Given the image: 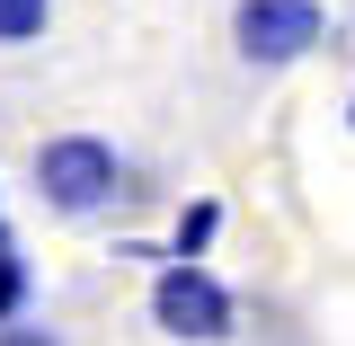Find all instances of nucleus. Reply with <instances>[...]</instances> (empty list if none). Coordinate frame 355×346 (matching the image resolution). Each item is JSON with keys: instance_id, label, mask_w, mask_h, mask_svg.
<instances>
[{"instance_id": "f257e3e1", "label": "nucleus", "mask_w": 355, "mask_h": 346, "mask_svg": "<svg viewBox=\"0 0 355 346\" xmlns=\"http://www.w3.org/2000/svg\"><path fill=\"white\" fill-rule=\"evenodd\" d=\"M36 196L62 222H98L133 196V169L107 133H53V142H36Z\"/></svg>"}, {"instance_id": "f03ea898", "label": "nucleus", "mask_w": 355, "mask_h": 346, "mask_svg": "<svg viewBox=\"0 0 355 346\" xmlns=\"http://www.w3.org/2000/svg\"><path fill=\"white\" fill-rule=\"evenodd\" d=\"M151 329L178 338V346H222L240 329V293L205 258H160V275H151Z\"/></svg>"}, {"instance_id": "7ed1b4c3", "label": "nucleus", "mask_w": 355, "mask_h": 346, "mask_svg": "<svg viewBox=\"0 0 355 346\" xmlns=\"http://www.w3.org/2000/svg\"><path fill=\"white\" fill-rule=\"evenodd\" d=\"M329 9L320 0H231V53L249 71H293L329 44Z\"/></svg>"}, {"instance_id": "20e7f679", "label": "nucleus", "mask_w": 355, "mask_h": 346, "mask_svg": "<svg viewBox=\"0 0 355 346\" xmlns=\"http://www.w3.org/2000/svg\"><path fill=\"white\" fill-rule=\"evenodd\" d=\"M214 231H222V205H214V196L178 205V222H169V258H205V249H214Z\"/></svg>"}, {"instance_id": "39448f33", "label": "nucleus", "mask_w": 355, "mask_h": 346, "mask_svg": "<svg viewBox=\"0 0 355 346\" xmlns=\"http://www.w3.org/2000/svg\"><path fill=\"white\" fill-rule=\"evenodd\" d=\"M53 27V0H0V44H36Z\"/></svg>"}, {"instance_id": "423d86ee", "label": "nucleus", "mask_w": 355, "mask_h": 346, "mask_svg": "<svg viewBox=\"0 0 355 346\" xmlns=\"http://www.w3.org/2000/svg\"><path fill=\"white\" fill-rule=\"evenodd\" d=\"M27 293H36V284H27V266H18V249H9V258H0V329L27 311Z\"/></svg>"}, {"instance_id": "0eeeda50", "label": "nucleus", "mask_w": 355, "mask_h": 346, "mask_svg": "<svg viewBox=\"0 0 355 346\" xmlns=\"http://www.w3.org/2000/svg\"><path fill=\"white\" fill-rule=\"evenodd\" d=\"M0 346H62V338H53V329H27V320H9V329H0Z\"/></svg>"}, {"instance_id": "6e6552de", "label": "nucleus", "mask_w": 355, "mask_h": 346, "mask_svg": "<svg viewBox=\"0 0 355 346\" xmlns=\"http://www.w3.org/2000/svg\"><path fill=\"white\" fill-rule=\"evenodd\" d=\"M0 258H9V214H0Z\"/></svg>"}, {"instance_id": "1a4fd4ad", "label": "nucleus", "mask_w": 355, "mask_h": 346, "mask_svg": "<svg viewBox=\"0 0 355 346\" xmlns=\"http://www.w3.org/2000/svg\"><path fill=\"white\" fill-rule=\"evenodd\" d=\"M347 133H355V89H347Z\"/></svg>"}]
</instances>
